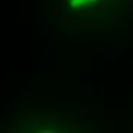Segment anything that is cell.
Instances as JSON below:
<instances>
[{
	"label": "cell",
	"mask_w": 133,
	"mask_h": 133,
	"mask_svg": "<svg viewBox=\"0 0 133 133\" xmlns=\"http://www.w3.org/2000/svg\"><path fill=\"white\" fill-rule=\"evenodd\" d=\"M89 2H92V3H95V2H96V0H89Z\"/></svg>",
	"instance_id": "cell-5"
},
{
	"label": "cell",
	"mask_w": 133,
	"mask_h": 133,
	"mask_svg": "<svg viewBox=\"0 0 133 133\" xmlns=\"http://www.w3.org/2000/svg\"><path fill=\"white\" fill-rule=\"evenodd\" d=\"M104 6H106V3H99V5H98V6H96L95 9H96V11H99V9H103Z\"/></svg>",
	"instance_id": "cell-4"
},
{
	"label": "cell",
	"mask_w": 133,
	"mask_h": 133,
	"mask_svg": "<svg viewBox=\"0 0 133 133\" xmlns=\"http://www.w3.org/2000/svg\"><path fill=\"white\" fill-rule=\"evenodd\" d=\"M61 11H63V6L60 3H57V6H55V15L57 17H61Z\"/></svg>",
	"instance_id": "cell-2"
},
{
	"label": "cell",
	"mask_w": 133,
	"mask_h": 133,
	"mask_svg": "<svg viewBox=\"0 0 133 133\" xmlns=\"http://www.w3.org/2000/svg\"><path fill=\"white\" fill-rule=\"evenodd\" d=\"M61 22H63V23H67V25H70V23L74 22V18H72V17H63Z\"/></svg>",
	"instance_id": "cell-3"
},
{
	"label": "cell",
	"mask_w": 133,
	"mask_h": 133,
	"mask_svg": "<svg viewBox=\"0 0 133 133\" xmlns=\"http://www.w3.org/2000/svg\"><path fill=\"white\" fill-rule=\"evenodd\" d=\"M66 124L72 130H78V122H75V121H72V119H66Z\"/></svg>",
	"instance_id": "cell-1"
}]
</instances>
